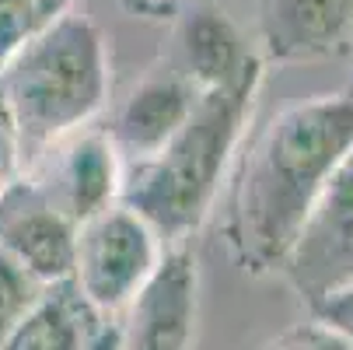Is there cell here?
Segmentation results:
<instances>
[{
    "label": "cell",
    "mask_w": 353,
    "mask_h": 350,
    "mask_svg": "<svg viewBox=\"0 0 353 350\" xmlns=\"http://www.w3.org/2000/svg\"><path fill=\"white\" fill-rule=\"evenodd\" d=\"M353 151V95L329 91L280 109L252 140L231 211V238L245 270L263 273L290 245L329 175Z\"/></svg>",
    "instance_id": "obj_1"
},
{
    "label": "cell",
    "mask_w": 353,
    "mask_h": 350,
    "mask_svg": "<svg viewBox=\"0 0 353 350\" xmlns=\"http://www.w3.org/2000/svg\"><path fill=\"white\" fill-rule=\"evenodd\" d=\"M263 84V60L252 57L245 70L196 95L185 123L161 151L123 168L119 204L140 214L161 238H185L207 221L224 172L245 137Z\"/></svg>",
    "instance_id": "obj_2"
},
{
    "label": "cell",
    "mask_w": 353,
    "mask_h": 350,
    "mask_svg": "<svg viewBox=\"0 0 353 350\" xmlns=\"http://www.w3.org/2000/svg\"><path fill=\"white\" fill-rule=\"evenodd\" d=\"M109 98V53L98 25L77 11L42 21L0 67L4 106L21 168L84 130Z\"/></svg>",
    "instance_id": "obj_3"
},
{
    "label": "cell",
    "mask_w": 353,
    "mask_h": 350,
    "mask_svg": "<svg viewBox=\"0 0 353 350\" xmlns=\"http://www.w3.org/2000/svg\"><path fill=\"white\" fill-rule=\"evenodd\" d=\"M161 256V235L116 200L77 224L70 284L88 309L119 312L154 273Z\"/></svg>",
    "instance_id": "obj_4"
},
{
    "label": "cell",
    "mask_w": 353,
    "mask_h": 350,
    "mask_svg": "<svg viewBox=\"0 0 353 350\" xmlns=\"http://www.w3.org/2000/svg\"><path fill=\"white\" fill-rule=\"evenodd\" d=\"M280 266L308 305L353 277V151L322 186Z\"/></svg>",
    "instance_id": "obj_5"
},
{
    "label": "cell",
    "mask_w": 353,
    "mask_h": 350,
    "mask_svg": "<svg viewBox=\"0 0 353 350\" xmlns=\"http://www.w3.org/2000/svg\"><path fill=\"white\" fill-rule=\"evenodd\" d=\"M199 309V270L189 249L175 245L161 256L126 305L119 350H189Z\"/></svg>",
    "instance_id": "obj_6"
},
{
    "label": "cell",
    "mask_w": 353,
    "mask_h": 350,
    "mask_svg": "<svg viewBox=\"0 0 353 350\" xmlns=\"http://www.w3.org/2000/svg\"><path fill=\"white\" fill-rule=\"evenodd\" d=\"M46 155H57L53 172H49V186H46V193H49L46 204L63 211L74 224L112 207L119 200L123 158L116 151V144L109 140V133H94V130L81 133L77 130Z\"/></svg>",
    "instance_id": "obj_7"
},
{
    "label": "cell",
    "mask_w": 353,
    "mask_h": 350,
    "mask_svg": "<svg viewBox=\"0 0 353 350\" xmlns=\"http://www.w3.org/2000/svg\"><path fill=\"white\" fill-rule=\"evenodd\" d=\"M77 224L53 204H21V182H14L0 207V245L42 284L53 287L74 273Z\"/></svg>",
    "instance_id": "obj_8"
},
{
    "label": "cell",
    "mask_w": 353,
    "mask_h": 350,
    "mask_svg": "<svg viewBox=\"0 0 353 350\" xmlns=\"http://www.w3.org/2000/svg\"><path fill=\"white\" fill-rule=\"evenodd\" d=\"M196 95H199L196 84L179 70L143 77L119 106L116 123L109 130V140L116 144L119 158L137 165L154 151H161L165 140L185 123Z\"/></svg>",
    "instance_id": "obj_9"
},
{
    "label": "cell",
    "mask_w": 353,
    "mask_h": 350,
    "mask_svg": "<svg viewBox=\"0 0 353 350\" xmlns=\"http://www.w3.org/2000/svg\"><path fill=\"white\" fill-rule=\"evenodd\" d=\"M353 39V0H263V42L276 64L325 57Z\"/></svg>",
    "instance_id": "obj_10"
},
{
    "label": "cell",
    "mask_w": 353,
    "mask_h": 350,
    "mask_svg": "<svg viewBox=\"0 0 353 350\" xmlns=\"http://www.w3.org/2000/svg\"><path fill=\"white\" fill-rule=\"evenodd\" d=\"M179 46H182V60H185V77L196 84V91L234 81L252 60L231 18L214 8H196L182 18Z\"/></svg>",
    "instance_id": "obj_11"
},
{
    "label": "cell",
    "mask_w": 353,
    "mask_h": 350,
    "mask_svg": "<svg viewBox=\"0 0 353 350\" xmlns=\"http://www.w3.org/2000/svg\"><path fill=\"white\" fill-rule=\"evenodd\" d=\"M81 298L70 280L46 287L35 305L4 333L0 350H88Z\"/></svg>",
    "instance_id": "obj_12"
},
{
    "label": "cell",
    "mask_w": 353,
    "mask_h": 350,
    "mask_svg": "<svg viewBox=\"0 0 353 350\" xmlns=\"http://www.w3.org/2000/svg\"><path fill=\"white\" fill-rule=\"evenodd\" d=\"M46 287L0 245V340H4V333L35 305V298Z\"/></svg>",
    "instance_id": "obj_13"
},
{
    "label": "cell",
    "mask_w": 353,
    "mask_h": 350,
    "mask_svg": "<svg viewBox=\"0 0 353 350\" xmlns=\"http://www.w3.org/2000/svg\"><path fill=\"white\" fill-rule=\"evenodd\" d=\"M39 25V0H0V67L14 57V49Z\"/></svg>",
    "instance_id": "obj_14"
},
{
    "label": "cell",
    "mask_w": 353,
    "mask_h": 350,
    "mask_svg": "<svg viewBox=\"0 0 353 350\" xmlns=\"http://www.w3.org/2000/svg\"><path fill=\"white\" fill-rule=\"evenodd\" d=\"M263 350H353V347L339 333H332L325 322L308 319V322H294L290 329H283Z\"/></svg>",
    "instance_id": "obj_15"
},
{
    "label": "cell",
    "mask_w": 353,
    "mask_h": 350,
    "mask_svg": "<svg viewBox=\"0 0 353 350\" xmlns=\"http://www.w3.org/2000/svg\"><path fill=\"white\" fill-rule=\"evenodd\" d=\"M308 309H312V319L325 322L332 333H339L353 347V277L336 284L332 291H325L319 302H312Z\"/></svg>",
    "instance_id": "obj_16"
},
{
    "label": "cell",
    "mask_w": 353,
    "mask_h": 350,
    "mask_svg": "<svg viewBox=\"0 0 353 350\" xmlns=\"http://www.w3.org/2000/svg\"><path fill=\"white\" fill-rule=\"evenodd\" d=\"M21 172V155H18V140H14V126L0 106V200L8 196V189L18 182Z\"/></svg>",
    "instance_id": "obj_17"
},
{
    "label": "cell",
    "mask_w": 353,
    "mask_h": 350,
    "mask_svg": "<svg viewBox=\"0 0 353 350\" xmlns=\"http://www.w3.org/2000/svg\"><path fill=\"white\" fill-rule=\"evenodd\" d=\"M70 8V0H39V18L49 21V18H57L60 11Z\"/></svg>",
    "instance_id": "obj_18"
},
{
    "label": "cell",
    "mask_w": 353,
    "mask_h": 350,
    "mask_svg": "<svg viewBox=\"0 0 353 350\" xmlns=\"http://www.w3.org/2000/svg\"><path fill=\"white\" fill-rule=\"evenodd\" d=\"M350 53H353V39H350Z\"/></svg>",
    "instance_id": "obj_19"
},
{
    "label": "cell",
    "mask_w": 353,
    "mask_h": 350,
    "mask_svg": "<svg viewBox=\"0 0 353 350\" xmlns=\"http://www.w3.org/2000/svg\"><path fill=\"white\" fill-rule=\"evenodd\" d=\"M0 207H4V200H0Z\"/></svg>",
    "instance_id": "obj_20"
}]
</instances>
